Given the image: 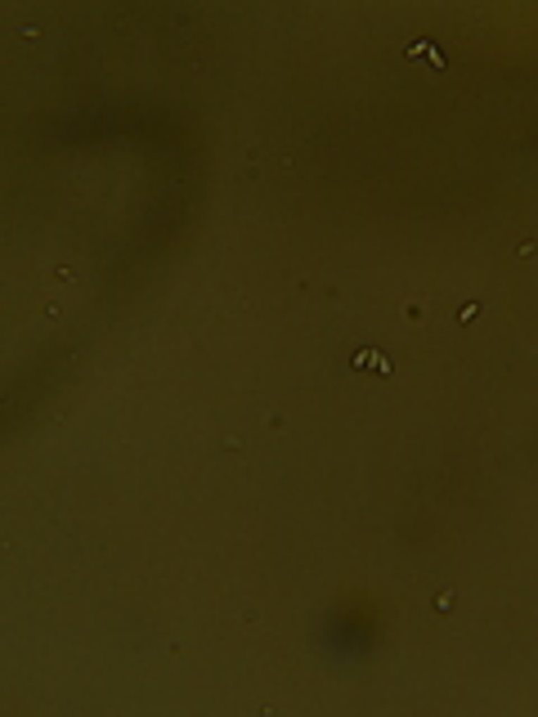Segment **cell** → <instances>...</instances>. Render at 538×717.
Returning a JSON list of instances; mask_svg holds the SVG:
<instances>
[{"label":"cell","mask_w":538,"mask_h":717,"mask_svg":"<svg viewBox=\"0 0 538 717\" xmlns=\"http://www.w3.org/2000/svg\"><path fill=\"white\" fill-rule=\"evenodd\" d=\"M354 368H377V372H390V363H386L382 350H359V355H354Z\"/></svg>","instance_id":"1"}]
</instances>
